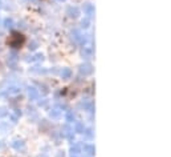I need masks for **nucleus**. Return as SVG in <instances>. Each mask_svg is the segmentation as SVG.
<instances>
[{
  "label": "nucleus",
  "instance_id": "1",
  "mask_svg": "<svg viewBox=\"0 0 171 157\" xmlns=\"http://www.w3.org/2000/svg\"><path fill=\"white\" fill-rule=\"evenodd\" d=\"M23 43H24V36L21 35V33H17V32H13L11 38L8 39V44H10L11 47H15V48L20 47Z\"/></svg>",
  "mask_w": 171,
  "mask_h": 157
},
{
  "label": "nucleus",
  "instance_id": "2",
  "mask_svg": "<svg viewBox=\"0 0 171 157\" xmlns=\"http://www.w3.org/2000/svg\"><path fill=\"white\" fill-rule=\"evenodd\" d=\"M80 73H81V75H84V76L91 75V73H93V67H91L89 63L82 64V65L80 67Z\"/></svg>",
  "mask_w": 171,
  "mask_h": 157
},
{
  "label": "nucleus",
  "instance_id": "3",
  "mask_svg": "<svg viewBox=\"0 0 171 157\" xmlns=\"http://www.w3.org/2000/svg\"><path fill=\"white\" fill-rule=\"evenodd\" d=\"M68 15H69V17L76 19V17H78V15H80V10H78L77 7H69L68 8Z\"/></svg>",
  "mask_w": 171,
  "mask_h": 157
},
{
  "label": "nucleus",
  "instance_id": "4",
  "mask_svg": "<svg viewBox=\"0 0 171 157\" xmlns=\"http://www.w3.org/2000/svg\"><path fill=\"white\" fill-rule=\"evenodd\" d=\"M71 153H72V157H78L81 153V146L78 144H74L72 148H71Z\"/></svg>",
  "mask_w": 171,
  "mask_h": 157
},
{
  "label": "nucleus",
  "instance_id": "5",
  "mask_svg": "<svg viewBox=\"0 0 171 157\" xmlns=\"http://www.w3.org/2000/svg\"><path fill=\"white\" fill-rule=\"evenodd\" d=\"M84 11L86 12V15H88L89 17H90V16H93V15H94V7H93L91 4H89V3L84 5Z\"/></svg>",
  "mask_w": 171,
  "mask_h": 157
},
{
  "label": "nucleus",
  "instance_id": "6",
  "mask_svg": "<svg viewBox=\"0 0 171 157\" xmlns=\"http://www.w3.org/2000/svg\"><path fill=\"white\" fill-rule=\"evenodd\" d=\"M84 149H85V152L88 153L89 156H93L94 155V152H96V149H94V145H84Z\"/></svg>",
  "mask_w": 171,
  "mask_h": 157
},
{
  "label": "nucleus",
  "instance_id": "7",
  "mask_svg": "<svg viewBox=\"0 0 171 157\" xmlns=\"http://www.w3.org/2000/svg\"><path fill=\"white\" fill-rule=\"evenodd\" d=\"M28 93H29L30 98H36V97H37V89L33 88V87H29L28 88Z\"/></svg>",
  "mask_w": 171,
  "mask_h": 157
},
{
  "label": "nucleus",
  "instance_id": "8",
  "mask_svg": "<svg viewBox=\"0 0 171 157\" xmlns=\"http://www.w3.org/2000/svg\"><path fill=\"white\" fill-rule=\"evenodd\" d=\"M71 75H72V71L69 69V68L62 69V72H61V76H62V79H69V77H71Z\"/></svg>",
  "mask_w": 171,
  "mask_h": 157
},
{
  "label": "nucleus",
  "instance_id": "9",
  "mask_svg": "<svg viewBox=\"0 0 171 157\" xmlns=\"http://www.w3.org/2000/svg\"><path fill=\"white\" fill-rule=\"evenodd\" d=\"M12 146L15 149H20V148H24V141H13L12 143Z\"/></svg>",
  "mask_w": 171,
  "mask_h": 157
},
{
  "label": "nucleus",
  "instance_id": "10",
  "mask_svg": "<svg viewBox=\"0 0 171 157\" xmlns=\"http://www.w3.org/2000/svg\"><path fill=\"white\" fill-rule=\"evenodd\" d=\"M4 27L5 28H12V27H13V20L12 19H5L4 20Z\"/></svg>",
  "mask_w": 171,
  "mask_h": 157
},
{
  "label": "nucleus",
  "instance_id": "11",
  "mask_svg": "<svg viewBox=\"0 0 171 157\" xmlns=\"http://www.w3.org/2000/svg\"><path fill=\"white\" fill-rule=\"evenodd\" d=\"M82 56H85V59H89V57L91 56V51H90V49L84 48V49H82Z\"/></svg>",
  "mask_w": 171,
  "mask_h": 157
},
{
  "label": "nucleus",
  "instance_id": "12",
  "mask_svg": "<svg viewBox=\"0 0 171 157\" xmlns=\"http://www.w3.org/2000/svg\"><path fill=\"white\" fill-rule=\"evenodd\" d=\"M89 24H90V20L88 19V17L81 21V26H82V28H88V27H89Z\"/></svg>",
  "mask_w": 171,
  "mask_h": 157
},
{
  "label": "nucleus",
  "instance_id": "13",
  "mask_svg": "<svg viewBox=\"0 0 171 157\" xmlns=\"http://www.w3.org/2000/svg\"><path fill=\"white\" fill-rule=\"evenodd\" d=\"M17 60V57H16V53H12L11 56H10V59H8V63H15V61Z\"/></svg>",
  "mask_w": 171,
  "mask_h": 157
},
{
  "label": "nucleus",
  "instance_id": "14",
  "mask_svg": "<svg viewBox=\"0 0 171 157\" xmlns=\"http://www.w3.org/2000/svg\"><path fill=\"white\" fill-rule=\"evenodd\" d=\"M8 92L10 93H17V92H20V89L16 87H11V88H8Z\"/></svg>",
  "mask_w": 171,
  "mask_h": 157
},
{
  "label": "nucleus",
  "instance_id": "15",
  "mask_svg": "<svg viewBox=\"0 0 171 157\" xmlns=\"http://www.w3.org/2000/svg\"><path fill=\"white\" fill-rule=\"evenodd\" d=\"M51 116H52V117H57V116H60V110L53 109V110L51 112Z\"/></svg>",
  "mask_w": 171,
  "mask_h": 157
},
{
  "label": "nucleus",
  "instance_id": "16",
  "mask_svg": "<svg viewBox=\"0 0 171 157\" xmlns=\"http://www.w3.org/2000/svg\"><path fill=\"white\" fill-rule=\"evenodd\" d=\"M76 128H77V132H80V133H84V127H82L81 122H78L77 127H76Z\"/></svg>",
  "mask_w": 171,
  "mask_h": 157
},
{
  "label": "nucleus",
  "instance_id": "17",
  "mask_svg": "<svg viewBox=\"0 0 171 157\" xmlns=\"http://www.w3.org/2000/svg\"><path fill=\"white\" fill-rule=\"evenodd\" d=\"M7 115V109L5 108H0V117H3V116Z\"/></svg>",
  "mask_w": 171,
  "mask_h": 157
},
{
  "label": "nucleus",
  "instance_id": "18",
  "mask_svg": "<svg viewBox=\"0 0 171 157\" xmlns=\"http://www.w3.org/2000/svg\"><path fill=\"white\" fill-rule=\"evenodd\" d=\"M36 48H37V43H36V41H32V44L29 45V49H36Z\"/></svg>",
  "mask_w": 171,
  "mask_h": 157
},
{
  "label": "nucleus",
  "instance_id": "19",
  "mask_svg": "<svg viewBox=\"0 0 171 157\" xmlns=\"http://www.w3.org/2000/svg\"><path fill=\"white\" fill-rule=\"evenodd\" d=\"M57 157H64V153H62V152H59V155H57Z\"/></svg>",
  "mask_w": 171,
  "mask_h": 157
},
{
  "label": "nucleus",
  "instance_id": "20",
  "mask_svg": "<svg viewBox=\"0 0 171 157\" xmlns=\"http://www.w3.org/2000/svg\"><path fill=\"white\" fill-rule=\"evenodd\" d=\"M59 2H65V0H59Z\"/></svg>",
  "mask_w": 171,
  "mask_h": 157
}]
</instances>
